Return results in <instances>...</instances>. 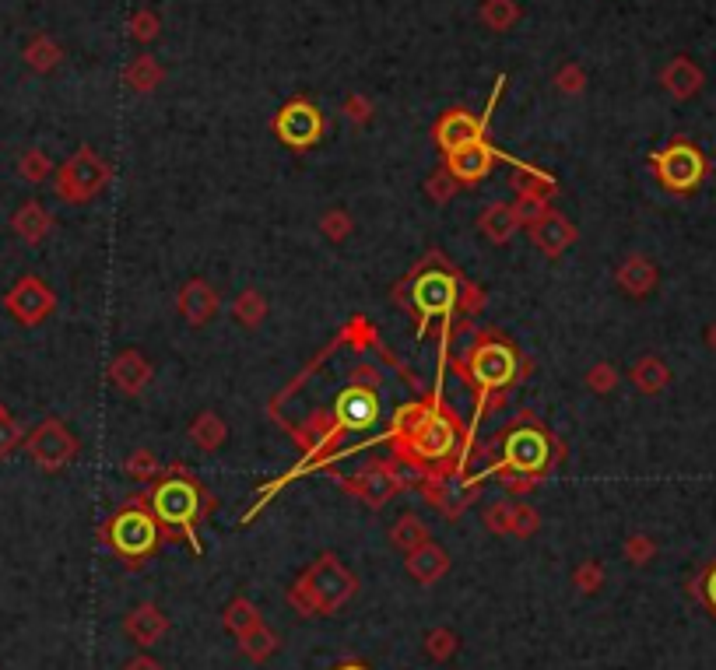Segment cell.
<instances>
[{
  "label": "cell",
  "mask_w": 716,
  "mask_h": 670,
  "mask_svg": "<svg viewBox=\"0 0 716 670\" xmlns=\"http://www.w3.org/2000/svg\"><path fill=\"white\" fill-rule=\"evenodd\" d=\"M358 590V579L351 576L341 565L337 555H320L306 572H302L299 583L288 590L292 607L302 618H313V614H330L337 607H344Z\"/></svg>",
  "instance_id": "6da1fadb"
},
{
  "label": "cell",
  "mask_w": 716,
  "mask_h": 670,
  "mask_svg": "<svg viewBox=\"0 0 716 670\" xmlns=\"http://www.w3.org/2000/svg\"><path fill=\"white\" fill-rule=\"evenodd\" d=\"M397 432L404 439V450H415L422 460H450L457 450V425L429 407H408L401 411Z\"/></svg>",
  "instance_id": "7a4b0ae2"
},
{
  "label": "cell",
  "mask_w": 716,
  "mask_h": 670,
  "mask_svg": "<svg viewBox=\"0 0 716 670\" xmlns=\"http://www.w3.org/2000/svg\"><path fill=\"white\" fill-rule=\"evenodd\" d=\"M148 502H151V516H155L158 523H165V527H172V530H183V534L194 530L197 516H201V509H204L201 488H197V481L187 478V474L162 478L155 488H151Z\"/></svg>",
  "instance_id": "3957f363"
},
{
  "label": "cell",
  "mask_w": 716,
  "mask_h": 670,
  "mask_svg": "<svg viewBox=\"0 0 716 670\" xmlns=\"http://www.w3.org/2000/svg\"><path fill=\"white\" fill-rule=\"evenodd\" d=\"M109 179H113V169L106 158H99L92 148H81L57 169V197L67 204H88L106 190Z\"/></svg>",
  "instance_id": "277c9868"
},
{
  "label": "cell",
  "mask_w": 716,
  "mask_h": 670,
  "mask_svg": "<svg viewBox=\"0 0 716 670\" xmlns=\"http://www.w3.org/2000/svg\"><path fill=\"white\" fill-rule=\"evenodd\" d=\"M109 544H113L116 555L123 558H144L158 548V520L144 509H123V513L113 516L106 530Z\"/></svg>",
  "instance_id": "5b68a950"
},
{
  "label": "cell",
  "mask_w": 716,
  "mask_h": 670,
  "mask_svg": "<svg viewBox=\"0 0 716 670\" xmlns=\"http://www.w3.org/2000/svg\"><path fill=\"white\" fill-rule=\"evenodd\" d=\"M25 453L36 460L43 471H64L74 457H78V439L67 432L60 418H46L39 428L25 435Z\"/></svg>",
  "instance_id": "8992f818"
},
{
  "label": "cell",
  "mask_w": 716,
  "mask_h": 670,
  "mask_svg": "<svg viewBox=\"0 0 716 670\" xmlns=\"http://www.w3.org/2000/svg\"><path fill=\"white\" fill-rule=\"evenodd\" d=\"M4 309L15 316L22 327H39L43 320H50L53 309H57V295L36 274H25L11 285V292L4 295Z\"/></svg>",
  "instance_id": "52a82bcc"
},
{
  "label": "cell",
  "mask_w": 716,
  "mask_h": 670,
  "mask_svg": "<svg viewBox=\"0 0 716 670\" xmlns=\"http://www.w3.org/2000/svg\"><path fill=\"white\" fill-rule=\"evenodd\" d=\"M552 460V442L541 428L523 425L506 435V450H502V471L516 474H541Z\"/></svg>",
  "instance_id": "ba28073f"
},
{
  "label": "cell",
  "mask_w": 716,
  "mask_h": 670,
  "mask_svg": "<svg viewBox=\"0 0 716 670\" xmlns=\"http://www.w3.org/2000/svg\"><path fill=\"white\" fill-rule=\"evenodd\" d=\"M471 379L481 393L506 390L516 379V351L502 341H481L471 351Z\"/></svg>",
  "instance_id": "9c48e42d"
},
{
  "label": "cell",
  "mask_w": 716,
  "mask_h": 670,
  "mask_svg": "<svg viewBox=\"0 0 716 670\" xmlns=\"http://www.w3.org/2000/svg\"><path fill=\"white\" fill-rule=\"evenodd\" d=\"M653 165H657V179L674 193H692L695 186L702 183L706 176V162L702 155L692 148V144H671L660 155H653Z\"/></svg>",
  "instance_id": "30bf717a"
},
{
  "label": "cell",
  "mask_w": 716,
  "mask_h": 670,
  "mask_svg": "<svg viewBox=\"0 0 716 670\" xmlns=\"http://www.w3.org/2000/svg\"><path fill=\"white\" fill-rule=\"evenodd\" d=\"M457 299H460V278H457V274L429 271V274H418V278H415L411 306L422 313V320L457 313Z\"/></svg>",
  "instance_id": "8fae6325"
},
{
  "label": "cell",
  "mask_w": 716,
  "mask_h": 670,
  "mask_svg": "<svg viewBox=\"0 0 716 670\" xmlns=\"http://www.w3.org/2000/svg\"><path fill=\"white\" fill-rule=\"evenodd\" d=\"M274 134H278L288 148H313V144L323 137L320 109L306 99L288 102V106L278 113V120H274Z\"/></svg>",
  "instance_id": "7c38bea8"
},
{
  "label": "cell",
  "mask_w": 716,
  "mask_h": 670,
  "mask_svg": "<svg viewBox=\"0 0 716 670\" xmlns=\"http://www.w3.org/2000/svg\"><path fill=\"white\" fill-rule=\"evenodd\" d=\"M380 418V397H376L373 386L351 383L348 390H341L334 404V421L337 428H348V432H366L376 425Z\"/></svg>",
  "instance_id": "4fadbf2b"
},
{
  "label": "cell",
  "mask_w": 716,
  "mask_h": 670,
  "mask_svg": "<svg viewBox=\"0 0 716 670\" xmlns=\"http://www.w3.org/2000/svg\"><path fill=\"white\" fill-rule=\"evenodd\" d=\"M401 488H404V478L394 471V467L380 464V460H373L366 471H358L355 481H351V492L366 502L369 509H383Z\"/></svg>",
  "instance_id": "5bb4252c"
},
{
  "label": "cell",
  "mask_w": 716,
  "mask_h": 670,
  "mask_svg": "<svg viewBox=\"0 0 716 670\" xmlns=\"http://www.w3.org/2000/svg\"><path fill=\"white\" fill-rule=\"evenodd\" d=\"M495 158L499 155H495L492 144L471 141V144H464V148L446 155V169H450V176L457 179V183H481V179L492 172Z\"/></svg>",
  "instance_id": "9a60e30c"
},
{
  "label": "cell",
  "mask_w": 716,
  "mask_h": 670,
  "mask_svg": "<svg viewBox=\"0 0 716 670\" xmlns=\"http://www.w3.org/2000/svg\"><path fill=\"white\" fill-rule=\"evenodd\" d=\"M530 239H534V246L545 253V257H559V253H566L569 246L576 243V225L566 214L548 211L545 218L530 225Z\"/></svg>",
  "instance_id": "2e32d148"
},
{
  "label": "cell",
  "mask_w": 716,
  "mask_h": 670,
  "mask_svg": "<svg viewBox=\"0 0 716 670\" xmlns=\"http://www.w3.org/2000/svg\"><path fill=\"white\" fill-rule=\"evenodd\" d=\"M176 306H179V316H183L190 327H204V323L218 313V292L211 288V281L190 278L187 285L179 288Z\"/></svg>",
  "instance_id": "e0dca14e"
},
{
  "label": "cell",
  "mask_w": 716,
  "mask_h": 670,
  "mask_svg": "<svg viewBox=\"0 0 716 670\" xmlns=\"http://www.w3.org/2000/svg\"><path fill=\"white\" fill-rule=\"evenodd\" d=\"M425 499L446 516V520H457L474 499V488H467L464 481L457 478H439V474H429L425 481Z\"/></svg>",
  "instance_id": "ac0fdd59"
},
{
  "label": "cell",
  "mask_w": 716,
  "mask_h": 670,
  "mask_svg": "<svg viewBox=\"0 0 716 670\" xmlns=\"http://www.w3.org/2000/svg\"><path fill=\"white\" fill-rule=\"evenodd\" d=\"M109 379H113V386L120 393H127V397H137V393H141L144 386L151 383V362L141 355V351L127 348V351H120V355L113 358V365H109Z\"/></svg>",
  "instance_id": "d6986e66"
},
{
  "label": "cell",
  "mask_w": 716,
  "mask_h": 670,
  "mask_svg": "<svg viewBox=\"0 0 716 670\" xmlns=\"http://www.w3.org/2000/svg\"><path fill=\"white\" fill-rule=\"evenodd\" d=\"M481 127H485V120L464 113V109H453V113H446L443 120L436 123V144L450 155V151L464 148V144L481 141Z\"/></svg>",
  "instance_id": "ffe728a7"
},
{
  "label": "cell",
  "mask_w": 716,
  "mask_h": 670,
  "mask_svg": "<svg viewBox=\"0 0 716 670\" xmlns=\"http://www.w3.org/2000/svg\"><path fill=\"white\" fill-rule=\"evenodd\" d=\"M123 632H127L137 646H155V642L169 632V618H165L155 604H141L123 618Z\"/></svg>",
  "instance_id": "44dd1931"
},
{
  "label": "cell",
  "mask_w": 716,
  "mask_h": 670,
  "mask_svg": "<svg viewBox=\"0 0 716 670\" xmlns=\"http://www.w3.org/2000/svg\"><path fill=\"white\" fill-rule=\"evenodd\" d=\"M11 229H15V236L22 239V243L39 246L46 236H50L53 214L46 211V207L39 204V200H25V204L15 211V218H11Z\"/></svg>",
  "instance_id": "7402d4cb"
},
{
  "label": "cell",
  "mask_w": 716,
  "mask_h": 670,
  "mask_svg": "<svg viewBox=\"0 0 716 670\" xmlns=\"http://www.w3.org/2000/svg\"><path fill=\"white\" fill-rule=\"evenodd\" d=\"M408 576L411 579H418V583H436V579H443L446 576V569H450V555H446L439 544H432V541H425V544H418L415 551H408Z\"/></svg>",
  "instance_id": "603a6c76"
},
{
  "label": "cell",
  "mask_w": 716,
  "mask_h": 670,
  "mask_svg": "<svg viewBox=\"0 0 716 670\" xmlns=\"http://www.w3.org/2000/svg\"><path fill=\"white\" fill-rule=\"evenodd\" d=\"M615 278H618V288H622L625 295L643 299V295H650L653 288H657V267H653L646 257H639V253H632V257L618 267Z\"/></svg>",
  "instance_id": "cb8c5ba5"
},
{
  "label": "cell",
  "mask_w": 716,
  "mask_h": 670,
  "mask_svg": "<svg viewBox=\"0 0 716 670\" xmlns=\"http://www.w3.org/2000/svg\"><path fill=\"white\" fill-rule=\"evenodd\" d=\"M478 225H481V232H485L488 243H495V246L509 243V239H513L516 232L523 229L520 221H516L513 204H488L485 211H481Z\"/></svg>",
  "instance_id": "d4e9b609"
},
{
  "label": "cell",
  "mask_w": 716,
  "mask_h": 670,
  "mask_svg": "<svg viewBox=\"0 0 716 670\" xmlns=\"http://www.w3.org/2000/svg\"><path fill=\"white\" fill-rule=\"evenodd\" d=\"M190 439H194L204 453H218L225 446V439H229V425H225L215 411H201L194 418V425H190Z\"/></svg>",
  "instance_id": "484cf974"
},
{
  "label": "cell",
  "mask_w": 716,
  "mask_h": 670,
  "mask_svg": "<svg viewBox=\"0 0 716 670\" xmlns=\"http://www.w3.org/2000/svg\"><path fill=\"white\" fill-rule=\"evenodd\" d=\"M509 183H513L516 197H545L548 200L555 193V179L548 176L545 169H537V165H520V169H513Z\"/></svg>",
  "instance_id": "4316f807"
},
{
  "label": "cell",
  "mask_w": 716,
  "mask_h": 670,
  "mask_svg": "<svg viewBox=\"0 0 716 670\" xmlns=\"http://www.w3.org/2000/svg\"><path fill=\"white\" fill-rule=\"evenodd\" d=\"M629 379L636 383L639 393H660L667 383H671V372H667V365L660 362L657 355H646V358H639V362L632 365Z\"/></svg>",
  "instance_id": "83f0119b"
},
{
  "label": "cell",
  "mask_w": 716,
  "mask_h": 670,
  "mask_svg": "<svg viewBox=\"0 0 716 670\" xmlns=\"http://www.w3.org/2000/svg\"><path fill=\"white\" fill-rule=\"evenodd\" d=\"M278 646H281V639L264 625V621H260V625H253L250 632L239 635V653H243L246 660H253V663H264L267 656H274V649H278Z\"/></svg>",
  "instance_id": "f1b7e54d"
},
{
  "label": "cell",
  "mask_w": 716,
  "mask_h": 670,
  "mask_svg": "<svg viewBox=\"0 0 716 670\" xmlns=\"http://www.w3.org/2000/svg\"><path fill=\"white\" fill-rule=\"evenodd\" d=\"M267 299L257 292V288H246V292L236 295V302H232V316H236L239 323H243L246 330H257L260 323L267 320Z\"/></svg>",
  "instance_id": "f546056e"
},
{
  "label": "cell",
  "mask_w": 716,
  "mask_h": 670,
  "mask_svg": "<svg viewBox=\"0 0 716 670\" xmlns=\"http://www.w3.org/2000/svg\"><path fill=\"white\" fill-rule=\"evenodd\" d=\"M390 541H394L401 551H415L418 544H425V541H429V527H425V520H422V516H415V513H404L401 520L394 523V530H390Z\"/></svg>",
  "instance_id": "4dcf8cb0"
},
{
  "label": "cell",
  "mask_w": 716,
  "mask_h": 670,
  "mask_svg": "<svg viewBox=\"0 0 716 670\" xmlns=\"http://www.w3.org/2000/svg\"><path fill=\"white\" fill-rule=\"evenodd\" d=\"M253 625H260V611L250 604L246 597H236L229 607H225V628H229L232 635H243V632H250Z\"/></svg>",
  "instance_id": "1f68e13d"
},
{
  "label": "cell",
  "mask_w": 716,
  "mask_h": 670,
  "mask_svg": "<svg viewBox=\"0 0 716 670\" xmlns=\"http://www.w3.org/2000/svg\"><path fill=\"white\" fill-rule=\"evenodd\" d=\"M664 85L671 88L674 95H678V99H688V95L695 92V88H699V71H695L692 64H688V60H678V64H671L664 71Z\"/></svg>",
  "instance_id": "d6a6232c"
},
{
  "label": "cell",
  "mask_w": 716,
  "mask_h": 670,
  "mask_svg": "<svg viewBox=\"0 0 716 670\" xmlns=\"http://www.w3.org/2000/svg\"><path fill=\"white\" fill-rule=\"evenodd\" d=\"M53 172V162L46 158V151H25L22 158H18V176L25 179V183H43V179H50Z\"/></svg>",
  "instance_id": "836d02e7"
},
{
  "label": "cell",
  "mask_w": 716,
  "mask_h": 670,
  "mask_svg": "<svg viewBox=\"0 0 716 670\" xmlns=\"http://www.w3.org/2000/svg\"><path fill=\"white\" fill-rule=\"evenodd\" d=\"M123 471H127L130 478H137V481H151V478H158V471H162V467H158L155 453L141 446V450H134L127 460H123Z\"/></svg>",
  "instance_id": "e575fe53"
},
{
  "label": "cell",
  "mask_w": 716,
  "mask_h": 670,
  "mask_svg": "<svg viewBox=\"0 0 716 670\" xmlns=\"http://www.w3.org/2000/svg\"><path fill=\"white\" fill-rule=\"evenodd\" d=\"M425 193H429L432 204H450L453 193H457V179L450 176V169H446V165H439V169L432 172L429 183H425Z\"/></svg>",
  "instance_id": "d590c367"
},
{
  "label": "cell",
  "mask_w": 716,
  "mask_h": 670,
  "mask_svg": "<svg viewBox=\"0 0 716 670\" xmlns=\"http://www.w3.org/2000/svg\"><path fill=\"white\" fill-rule=\"evenodd\" d=\"M541 527V516L527 502H513V523H509V537H534Z\"/></svg>",
  "instance_id": "8d00e7d4"
},
{
  "label": "cell",
  "mask_w": 716,
  "mask_h": 670,
  "mask_svg": "<svg viewBox=\"0 0 716 670\" xmlns=\"http://www.w3.org/2000/svg\"><path fill=\"white\" fill-rule=\"evenodd\" d=\"M320 229H323V236H327L330 243H344V239L355 232V221H351L348 211H327L320 218Z\"/></svg>",
  "instance_id": "74e56055"
},
{
  "label": "cell",
  "mask_w": 716,
  "mask_h": 670,
  "mask_svg": "<svg viewBox=\"0 0 716 670\" xmlns=\"http://www.w3.org/2000/svg\"><path fill=\"white\" fill-rule=\"evenodd\" d=\"M457 646H460V642H457V635H453L450 628H432V632L425 635V649H429V656H432V660H439V663L450 660V656L457 653Z\"/></svg>",
  "instance_id": "f35d334b"
},
{
  "label": "cell",
  "mask_w": 716,
  "mask_h": 670,
  "mask_svg": "<svg viewBox=\"0 0 716 670\" xmlns=\"http://www.w3.org/2000/svg\"><path fill=\"white\" fill-rule=\"evenodd\" d=\"M25 442V428H22V421H15L8 411L0 414V460L4 457H11V453L18 450Z\"/></svg>",
  "instance_id": "ab89813d"
},
{
  "label": "cell",
  "mask_w": 716,
  "mask_h": 670,
  "mask_svg": "<svg viewBox=\"0 0 716 670\" xmlns=\"http://www.w3.org/2000/svg\"><path fill=\"white\" fill-rule=\"evenodd\" d=\"M583 383L590 386L594 393H615V386H618V372H615V365L611 362H597V365H590V372L583 376Z\"/></svg>",
  "instance_id": "60d3db41"
},
{
  "label": "cell",
  "mask_w": 716,
  "mask_h": 670,
  "mask_svg": "<svg viewBox=\"0 0 716 670\" xmlns=\"http://www.w3.org/2000/svg\"><path fill=\"white\" fill-rule=\"evenodd\" d=\"M158 78H162V71H158L155 60H151V57H141V60H137V64L127 71L130 88H137V92H148V88H155Z\"/></svg>",
  "instance_id": "b9f144b4"
},
{
  "label": "cell",
  "mask_w": 716,
  "mask_h": 670,
  "mask_svg": "<svg viewBox=\"0 0 716 670\" xmlns=\"http://www.w3.org/2000/svg\"><path fill=\"white\" fill-rule=\"evenodd\" d=\"M513 211H516V221L530 229V225L545 218V214L552 211V207H548L545 197H516V200H513Z\"/></svg>",
  "instance_id": "7bdbcfd3"
},
{
  "label": "cell",
  "mask_w": 716,
  "mask_h": 670,
  "mask_svg": "<svg viewBox=\"0 0 716 670\" xmlns=\"http://www.w3.org/2000/svg\"><path fill=\"white\" fill-rule=\"evenodd\" d=\"M509 523H513V499H499L485 509L488 534H509Z\"/></svg>",
  "instance_id": "ee69618b"
},
{
  "label": "cell",
  "mask_w": 716,
  "mask_h": 670,
  "mask_svg": "<svg viewBox=\"0 0 716 670\" xmlns=\"http://www.w3.org/2000/svg\"><path fill=\"white\" fill-rule=\"evenodd\" d=\"M481 18H485L492 29H509L513 25V18H516V8H513V0H488L485 4V11H481Z\"/></svg>",
  "instance_id": "f6af8a7d"
},
{
  "label": "cell",
  "mask_w": 716,
  "mask_h": 670,
  "mask_svg": "<svg viewBox=\"0 0 716 670\" xmlns=\"http://www.w3.org/2000/svg\"><path fill=\"white\" fill-rule=\"evenodd\" d=\"M485 309V288L474 285V281H467V285H460V299H457V313L464 316H474Z\"/></svg>",
  "instance_id": "bcb514c9"
},
{
  "label": "cell",
  "mask_w": 716,
  "mask_h": 670,
  "mask_svg": "<svg viewBox=\"0 0 716 670\" xmlns=\"http://www.w3.org/2000/svg\"><path fill=\"white\" fill-rule=\"evenodd\" d=\"M57 60H60V50L53 43H46V39H36V43L29 46V64L36 67V71H50Z\"/></svg>",
  "instance_id": "7dc6e473"
},
{
  "label": "cell",
  "mask_w": 716,
  "mask_h": 670,
  "mask_svg": "<svg viewBox=\"0 0 716 670\" xmlns=\"http://www.w3.org/2000/svg\"><path fill=\"white\" fill-rule=\"evenodd\" d=\"M601 579H604L601 562H583L580 569H576L573 583H576V590H583V593H597L601 590Z\"/></svg>",
  "instance_id": "c3c4849f"
},
{
  "label": "cell",
  "mask_w": 716,
  "mask_h": 670,
  "mask_svg": "<svg viewBox=\"0 0 716 670\" xmlns=\"http://www.w3.org/2000/svg\"><path fill=\"white\" fill-rule=\"evenodd\" d=\"M625 555H629L632 565H646L653 558V541L643 534H632L629 541H625Z\"/></svg>",
  "instance_id": "681fc988"
},
{
  "label": "cell",
  "mask_w": 716,
  "mask_h": 670,
  "mask_svg": "<svg viewBox=\"0 0 716 670\" xmlns=\"http://www.w3.org/2000/svg\"><path fill=\"white\" fill-rule=\"evenodd\" d=\"M323 439H330V414L316 411L306 425V442H323Z\"/></svg>",
  "instance_id": "f907efd6"
},
{
  "label": "cell",
  "mask_w": 716,
  "mask_h": 670,
  "mask_svg": "<svg viewBox=\"0 0 716 670\" xmlns=\"http://www.w3.org/2000/svg\"><path fill=\"white\" fill-rule=\"evenodd\" d=\"M502 481H506V488H509V492H516V495L530 492V488L537 485L534 474H520V478H513V474H509V471H506V478H502Z\"/></svg>",
  "instance_id": "816d5d0a"
},
{
  "label": "cell",
  "mask_w": 716,
  "mask_h": 670,
  "mask_svg": "<svg viewBox=\"0 0 716 670\" xmlns=\"http://www.w3.org/2000/svg\"><path fill=\"white\" fill-rule=\"evenodd\" d=\"M559 85H562V92H580V88H583V74L576 71V67H566V71L559 74Z\"/></svg>",
  "instance_id": "f5cc1de1"
},
{
  "label": "cell",
  "mask_w": 716,
  "mask_h": 670,
  "mask_svg": "<svg viewBox=\"0 0 716 670\" xmlns=\"http://www.w3.org/2000/svg\"><path fill=\"white\" fill-rule=\"evenodd\" d=\"M130 32H134L137 39H151L155 36V22H151L148 15H141L137 22H130Z\"/></svg>",
  "instance_id": "db71d44e"
},
{
  "label": "cell",
  "mask_w": 716,
  "mask_h": 670,
  "mask_svg": "<svg viewBox=\"0 0 716 670\" xmlns=\"http://www.w3.org/2000/svg\"><path fill=\"white\" fill-rule=\"evenodd\" d=\"M348 116H351V120H369V102L366 99H351L348 102Z\"/></svg>",
  "instance_id": "11a10c76"
},
{
  "label": "cell",
  "mask_w": 716,
  "mask_h": 670,
  "mask_svg": "<svg viewBox=\"0 0 716 670\" xmlns=\"http://www.w3.org/2000/svg\"><path fill=\"white\" fill-rule=\"evenodd\" d=\"M123 670H165L158 660H151V656H137V660H130Z\"/></svg>",
  "instance_id": "9f6ffc18"
},
{
  "label": "cell",
  "mask_w": 716,
  "mask_h": 670,
  "mask_svg": "<svg viewBox=\"0 0 716 670\" xmlns=\"http://www.w3.org/2000/svg\"><path fill=\"white\" fill-rule=\"evenodd\" d=\"M706 593H709V600H713V607H716V572L709 576V583H706Z\"/></svg>",
  "instance_id": "6f0895ef"
},
{
  "label": "cell",
  "mask_w": 716,
  "mask_h": 670,
  "mask_svg": "<svg viewBox=\"0 0 716 670\" xmlns=\"http://www.w3.org/2000/svg\"><path fill=\"white\" fill-rule=\"evenodd\" d=\"M334 670H369L366 663H341V667H334Z\"/></svg>",
  "instance_id": "680465c9"
},
{
  "label": "cell",
  "mask_w": 716,
  "mask_h": 670,
  "mask_svg": "<svg viewBox=\"0 0 716 670\" xmlns=\"http://www.w3.org/2000/svg\"><path fill=\"white\" fill-rule=\"evenodd\" d=\"M709 344H713V348H716V327L709 330Z\"/></svg>",
  "instance_id": "91938a15"
},
{
  "label": "cell",
  "mask_w": 716,
  "mask_h": 670,
  "mask_svg": "<svg viewBox=\"0 0 716 670\" xmlns=\"http://www.w3.org/2000/svg\"><path fill=\"white\" fill-rule=\"evenodd\" d=\"M0 414H4V404H0Z\"/></svg>",
  "instance_id": "94428289"
}]
</instances>
